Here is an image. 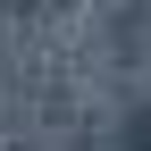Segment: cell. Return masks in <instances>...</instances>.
I'll use <instances>...</instances> for the list:
<instances>
[{
	"label": "cell",
	"mask_w": 151,
	"mask_h": 151,
	"mask_svg": "<svg viewBox=\"0 0 151 151\" xmlns=\"http://www.w3.org/2000/svg\"><path fill=\"white\" fill-rule=\"evenodd\" d=\"M118 151H151V101H143V109H126V134H118Z\"/></svg>",
	"instance_id": "cell-1"
}]
</instances>
